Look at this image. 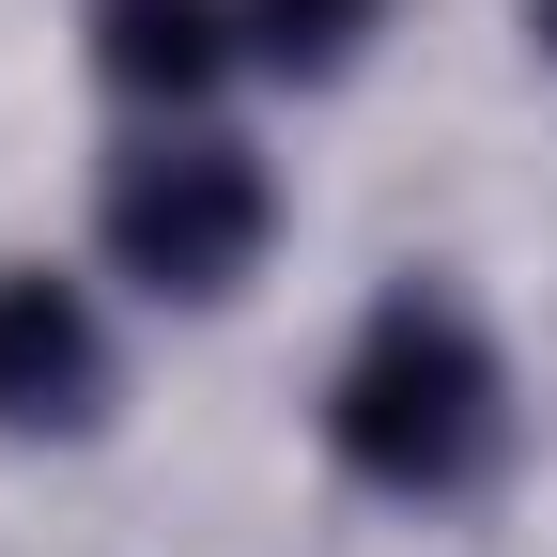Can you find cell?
Returning <instances> with one entry per match:
<instances>
[{
    "label": "cell",
    "mask_w": 557,
    "mask_h": 557,
    "mask_svg": "<svg viewBox=\"0 0 557 557\" xmlns=\"http://www.w3.org/2000/svg\"><path fill=\"white\" fill-rule=\"evenodd\" d=\"M325 434L357 480H387V496H449V480L496 465V357H480V325L449 295H387L357 325V357H341L325 387Z\"/></svg>",
    "instance_id": "obj_1"
},
{
    "label": "cell",
    "mask_w": 557,
    "mask_h": 557,
    "mask_svg": "<svg viewBox=\"0 0 557 557\" xmlns=\"http://www.w3.org/2000/svg\"><path fill=\"white\" fill-rule=\"evenodd\" d=\"M94 218H109V263L139 295H233L278 233V186L248 139H139V156H109Z\"/></svg>",
    "instance_id": "obj_2"
},
{
    "label": "cell",
    "mask_w": 557,
    "mask_h": 557,
    "mask_svg": "<svg viewBox=\"0 0 557 557\" xmlns=\"http://www.w3.org/2000/svg\"><path fill=\"white\" fill-rule=\"evenodd\" d=\"M109 403V341H94V295L47 263H0V434H78Z\"/></svg>",
    "instance_id": "obj_3"
},
{
    "label": "cell",
    "mask_w": 557,
    "mask_h": 557,
    "mask_svg": "<svg viewBox=\"0 0 557 557\" xmlns=\"http://www.w3.org/2000/svg\"><path fill=\"white\" fill-rule=\"evenodd\" d=\"M248 47V0H94V62L124 94H218V62Z\"/></svg>",
    "instance_id": "obj_4"
},
{
    "label": "cell",
    "mask_w": 557,
    "mask_h": 557,
    "mask_svg": "<svg viewBox=\"0 0 557 557\" xmlns=\"http://www.w3.org/2000/svg\"><path fill=\"white\" fill-rule=\"evenodd\" d=\"M372 32V0H248V62H278V78H341Z\"/></svg>",
    "instance_id": "obj_5"
},
{
    "label": "cell",
    "mask_w": 557,
    "mask_h": 557,
    "mask_svg": "<svg viewBox=\"0 0 557 557\" xmlns=\"http://www.w3.org/2000/svg\"><path fill=\"white\" fill-rule=\"evenodd\" d=\"M527 32H542V47H557V0H527Z\"/></svg>",
    "instance_id": "obj_6"
}]
</instances>
